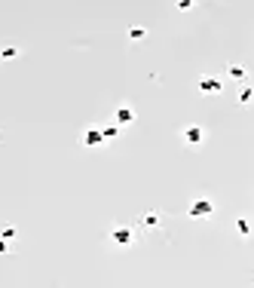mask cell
Returning <instances> with one entry per match:
<instances>
[{
	"label": "cell",
	"mask_w": 254,
	"mask_h": 288,
	"mask_svg": "<svg viewBox=\"0 0 254 288\" xmlns=\"http://www.w3.org/2000/svg\"><path fill=\"white\" fill-rule=\"evenodd\" d=\"M107 239H111L117 248H129V245L135 242V227H132V224H126V221H120V224H114V227H111Z\"/></svg>",
	"instance_id": "6da1fadb"
},
{
	"label": "cell",
	"mask_w": 254,
	"mask_h": 288,
	"mask_svg": "<svg viewBox=\"0 0 254 288\" xmlns=\"http://www.w3.org/2000/svg\"><path fill=\"white\" fill-rule=\"evenodd\" d=\"M208 138V132H205V126H199V123H187L184 129H181V141L187 144V147H199Z\"/></svg>",
	"instance_id": "7a4b0ae2"
},
{
	"label": "cell",
	"mask_w": 254,
	"mask_h": 288,
	"mask_svg": "<svg viewBox=\"0 0 254 288\" xmlns=\"http://www.w3.org/2000/svg\"><path fill=\"white\" fill-rule=\"evenodd\" d=\"M187 215H190L193 221H202V218H211V215H214V203L208 200V196H193V203H190Z\"/></svg>",
	"instance_id": "3957f363"
},
{
	"label": "cell",
	"mask_w": 254,
	"mask_h": 288,
	"mask_svg": "<svg viewBox=\"0 0 254 288\" xmlns=\"http://www.w3.org/2000/svg\"><path fill=\"white\" fill-rule=\"evenodd\" d=\"M80 144L83 147H101L104 138H101V126H86L80 132Z\"/></svg>",
	"instance_id": "277c9868"
},
{
	"label": "cell",
	"mask_w": 254,
	"mask_h": 288,
	"mask_svg": "<svg viewBox=\"0 0 254 288\" xmlns=\"http://www.w3.org/2000/svg\"><path fill=\"white\" fill-rule=\"evenodd\" d=\"M199 92L202 95H221L224 92V80L221 77H202L199 80Z\"/></svg>",
	"instance_id": "5b68a950"
},
{
	"label": "cell",
	"mask_w": 254,
	"mask_h": 288,
	"mask_svg": "<svg viewBox=\"0 0 254 288\" xmlns=\"http://www.w3.org/2000/svg\"><path fill=\"white\" fill-rule=\"evenodd\" d=\"M114 120H117V126H132L135 123V107L132 104H117Z\"/></svg>",
	"instance_id": "8992f818"
},
{
	"label": "cell",
	"mask_w": 254,
	"mask_h": 288,
	"mask_svg": "<svg viewBox=\"0 0 254 288\" xmlns=\"http://www.w3.org/2000/svg\"><path fill=\"white\" fill-rule=\"evenodd\" d=\"M236 233H239V239H248L251 236V224H248V215H236Z\"/></svg>",
	"instance_id": "52a82bcc"
},
{
	"label": "cell",
	"mask_w": 254,
	"mask_h": 288,
	"mask_svg": "<svg viewBox=\"0 0 254 288\" xmlns=\"http://www.w3.org/2000/svg\"><path fill=\"white\" fill-rule=\"evenodd\" d=\"M227 77L230 80H245L248 77V68L245 65H227Z\"/></svg>",
	"instance_id": "ba28073f"
},
{
	"label": "cell",
	"mask_w": 254,
	"mask_h": 288,
	"mask_svg": "<svg viewBox=\"0 0 254 288\" xmlns=\"http://www.w3.org/2000/svg\"><path fill=\"white\" fill-rule=\"evenodd\" d=\"M141 224L147 227V230H156V227H159V212H153V209L144 212V215H141Z\"/></svg>",
	"instance_id": "9c48e42d"
},
{
	"label": "cell",
	"mask_w": 254,
	"mask_h": 288,
	"mask_svg": "<svg viewBox=\"0 0 254 288\" xmlns=\"http://www.w3.org/2000/svg\"><path fill=\"white\" fill-rule=\"evenodd\" d=\"M15 59H19V46L6 43L3 49H0V62H15Z\"/></svg>",
	"instance_id": "30bf717a"
},
{
	"label": "cell",
	"mask_w": 254,
	"mask_h": 288,
	"mask_svg": "<svg viewBox=\"0 0 254 288\" xmlns=\"http://www.w3.org/2000/svg\"><path fill=\"white\" fill-rule=\"evenodd\" d=\"M126 34H129V40H132V43H138V40H144V37H147V28H144V25H132Z\"/></svg>",
	"instance_id": "8fae6325"
},
{
	"label": "cell",
	"mask_w": 254,
	"mask_h": 288,
	"mask_svg": "<svg viewBox=\"0 0 254 288\" xmlns=\"http://www.w3.org/2000/svg\"><path fill=\"white\" fill-rule=\"evenodd\" d=\"M15 236H19V230H15L12 224H3V227H0V239H6V242H12Z\"/></svg>",
	"instance_id": "7c38bea8"
},
{
	"label": "cell",
	"mask_w": 254,
	"mask_h": 288,
	"mask_svg": "<svg viewBox=\"0 0 254 288\" xmlns=\"http://www.w3.org/2000/svg\"><path fill=\"white\" fill-rule=\"evenodd\" d=\"M251 98H254V89L251 86H242L239 89V104H251Z\"/></svg>",
	"instance_id": "4fadbf2b"
},
{
	"label": "cell",
	"mask_w": 254,
	"mask_h": 288,
	"mask_svg": "<svg viewBox=\"0 0 254 288\" xmlns=\"http://www.w3.org/2000/svg\"><path fill=\"white\" fill-rule=\"evenodd\" d=\"M117 135H120V126H104V129H101V138L104 141H114Z\"/></svg>",
	"instance_id": "5bb4252c"
},
{
	"label": "cell",
	"mask_w": 254,
	"mask_h": 288,
	"mask_svg": "<svg viewBox=\"0 0 254 288\" xmlns=\"http://www.w3.org/2000/svg\"><path fill=\"white\" fill-rule=\"evenodd\" d=\"M12 251V242H6V239H0V255H9Z\"/></svg>",
	"instance_id": "9a60e30c"
},
{
	"label": "cell",
	"mask_w": 254,
	"mask_h": 288,
	"mask_svg": "<svg viewBox=\"0 0 254 288\" xmlns=\"http://www.w3.org/2000/svg\"><path fill=\"white\" fill-rule=\"evenodd\" d=\"M0 138H3V132H0Z\"/></svg>",
	"instance_id": "2e32d148"
}]
</instances>
